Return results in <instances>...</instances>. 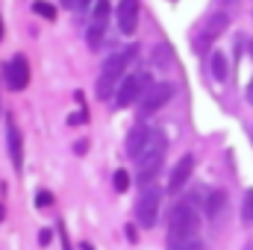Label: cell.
I'll return each instance as SVG.
<instances>
[{
    "label": "cell",
    "mask_w": 253,
    "mask_h": 250,
    "mask_svg": "<svg viewBox=\"0 0 253 250\" xmlns=\"http://www.w3.org/2000/svg\"><path fill=\"white\" fill-rule=\"evenodd\" d=\"M242 221H245V224H253V188L245 191V200H242Z\"/></svg>",
    "instance_id": "18"
},
{
    "label": "cell",
    "mask_w": 253,
    "mask_h": 250,
    "mask_svg": "<svg viewBox=\"0 0 253 250\" xmlns=\"http://www.w3.org/2000/svg\"><path fill=\"white\" fill-rule=\"evenodd\" d=\"M248 103L253 106V80H251V85H248Z\"/></svg>",
    "instance_id": "24"
},
{
    "label": "cell",
    "mask_w": 253,
    "mask_h": 250,
    "mask_svg": "<svg viewBox=\"0 0 253 250\" xmlns=\"http://www.w3.org/2000/svg\"><path fill=\"white\" fill-rule=\"evenodd\" d=\"M33 12H36V15H42L44 21H53V18H56V6H53V3H47V0H36V3H33Z\"/></svg>",
    "instance_id": "17"
},
{
    "label": "cell",
    "mask_w": 253,
    "mask_h": 250,
    "mask_svg": "<svg viewBox=\"0 0 253 250\" xmlns=\"http://www.w3.org/2000/svg\"><path fill=\"white\" fill-rule=\"evenodd\" d=\"M138 0H121L118 3V30L124 36H132L138 30Z\"/></svg>",
    "instance_id": "9"
},
{
    "label": "cell",
    "mask_w": 253,
    "mask_h": 250,
    "mask_svg": "<svg viewBox=\"0 0 253 250\" xmlns=\"http://www.w3.org/2000/svg\"><path fill=\"white\" fill-rule=\"evenodd\" d=\"M224 206H227V191L224 188H215V191H209L206 194V218H218L221 212H224Z\"/></svg>",
    "instance_id": "13"
},
{
    "label": "cell",
    "mask_w": 253,
    "mask_h": 250,
    "mask_svg": "<svg viewBox=\"0 0 253 250\" xmlns=\"http://www.w3.org/2000/svg\"><path fill=\"white\" fill-rule=\"evenodd\" d=\"M191 171H194V156L186 153V156L174 165V171H171V177H168V191H171V194H174V191H180V188L189 183Z\"/></svg>",
    "instance_id": "12"
},
{
    "label": "cell",
    "mask_w": 253,
    "mask_h": 250,
    "mask_svg": "<svg viewBox=\"0 0 253 250\" xmlns=\"http://www.w3.org/2000/svg\"><path fill=\"white\" fill-rule=\"evenodd\" d=\"M165 150H168L165 135H162V132H153L150 141H147V147H144V153L138 156V180H141V183H150V180L159 174V168H162V162H165Z\"/></svg>",
    "instance_id": "3"
},
{
    "label": "cell",
    "mask_w": 253,
    "mask_h": 250,
    "mask_svg": "<svg viewBox=\"0 0 253 250\" xmlns=\"http://www.w3.org/2000/svg\"><path fill=\"white\" fill-rule=\"evenodd\" d=\"M248 47H251V53H253V42H248Z\"/></svg>",
    "instance_id": "28"
},
{
    "label": "cell",
    "mask_w": 253,
    "mask_h": 250,
    "mask_svg": "<svg viewBox=\"0 0 253 250\" xmlns=\"http://www.w3.org/2000/svg\"><path fill=\"white\" fill-rule=\"evenodd\" d=\"M227 27H230V15H227V12L209 15V18L203 21V27L197 30V36H194V50H197V53H206V50L212 47V42H215Z\"/></svg>",
    "instance_id": "4"
},
{
    "label": "cell",
    "mask_w": 253,
    "mask_h": 250,
    "mask_svg": "<svg viewBox=\"0 0 253 250\" xmlns=\"http://www.w3.org/2000/svg\"><path fill=\"white\" fill-rule=\"evenodd\" d=\"M50 203V191H39V206H47Z\"/></svg>",
    "instance_id": "23"
},
{
    "label": "cell",
    "mask_w": 253,
    "mask_h": 250,
    "mask_svg": "<svg viewBox=\"0 0 253 250\" xmlns=\"http://www.w3.org/2000/svg\"><path fill=\"white\" fill-rule=\"evenodd\" d=\"M112 186H115V191H121V194H124L126 188H129V174H126V171H115Z\"/></svg>",
    "instance_id": "20"
},
{
    "label": "cell",
    "mask_w": 253,
    "mask_h": 250,
    "mask_svg": "<svg viewBox=\"0 0 253 250\" xmlns=\"http://www.w3.org/2000/svg\"><path fill=\"white\" fill-rule=\"evenodd\" d=\"M85 39H88V47H91V50H100V47H103V39H106V24H94V21H91Z\"/></svg>",
    "instance_id": "15"
},
{
    "label": "cell",
    "mask_w": 253,
    "mask_h": 250,
    "mask_svg": "<svg viewBox=\"0 0 253 250\" xmlns=\"http://www.w3.org/2000/svg\"><path fill=\"white\" fill-rule=\"evenodd\" d=\"M3 83L9 91H24L30 85V65L24 56H12L3 65Z\"/></svg>",
    "instance_id": "8"
},
{
    "label": "cell",
    "mask_w": 253,
    "mask_h": 250,
    "mask_svg": "<svg viewBox=\"0 0 253 250\" xmlns=\"http://www.w3.org/2000/svg\"><path fill=\"white\" fill-rule=\"evenodd\" d=\"M150 135H153V132H150L144 124H135V126H132V129H129V135H126V156L138 162V156L144 153V147H147Z\"/></svg>",
    "instance_id": "10"
},
{
    "label": "cell",
    "mask_w": 253,
    "mask_h": 250,
    "mask_svg": "<svg viewBox=\"0 0 253 250\" xmlns=\"http://www.w3.org/2000/svg\"><path fill=\"white\" fill-rule=\"evenodd\" d=\"M171 97H174V85H171V83H153V85L144 91V97H141L138 115H141V118H150V115L159 112Z\"/></svg>",
    "instance_id": "7"
},
{
    "label": "cell",
    "mask_w": 253,
    "mask_h": 250,
    "mask_svg": "<svg viewBox=\"0 0 253 250\" xmlns=\"http://www.w3.org/2000/svg\"><path fill=\"white\" fill-rule=\"evenodd\" d=\"M65 6H80V0H62Z\"/></svg>",
    "instance_id": "25"
},
{
    "label": "cell",
    "mask_w": 253,
    "mask_h": 250,
    "mask_svg": "<svg viewBox=\"0 0 253 250\" xmlns=\"http://www.w3.org/2000/svg\"><path fill=\"white\" fill-rule=\"evenodd\" d=\"M6 150H9L12 165L21 168V165H24V138H21V129H18L15 121L6 124Z\"/></svg>",
    "instance_id": "11"
},
{
    "label": "cell",
    "mask_w": 253,
    "mask_h": 250,
    "mask_svg": "<svg viewBox=\"0 0 253 250\" xmlns=\"http://www.w3.org/2000/svg\"><path fill=\"white\" fill-rule=\"evenodd\" d=\"M180 250H203V245H200V239H191V242H186Z\"/></svg>",
    "instance_id": "22"
},
{
    "label": "cell",
    "mask_w": 253,
    "mask_h": 250,
    "mask_svg": "<svg viewBox=\"0 0 253 250\" xmlns=\"http://www.w3.org/2000/svg\"><path fill=\"white\" fill-rule=\"evenodd\" d=\"M135 53H138V47H129V50H121V53H115V56H109V59L103 62L100 80H97V97H100V100H109V97L115 94V88H118V83H121V77H124L126 65L132 62Z\"/></svg>",
    "instance_id": "2"
},
{
    "label": "cell",
    "mask_w": 253,
    "mask_h": 250,
    "mask_svg": "<svg viewBox=\"0 0 253 250\" xmlns=\"http://www.w3.org/2000/svg\"><path fill=\"white\" fill-rule=\"evenodd\" d=\"M50 239H53V233H50V230H42V233H39V245H42V248H47V245H50Z\"/></svg>",
    "instance_id": "21"
},
{
    "label": "cell",
    "mask_w": 253,
    "mask_h": 250,
    "mask_svg": "<svg viewBox=\"0 0 253 250\" xmlns=\"http://www.w3.org/2000/svg\"><path fill=\"white\" fill-rule=\"evenodd\" d=\"M197 230H200V212L191 203H177L168 224V250H180L186 242L197 239Z\"/></svg>",
    "instance_id": "1"
},
{
    "label": "cell",
    "mask_w": 253,
    "mask_h": 250,
    "mask_svg": "<svg viewBox=\"0 0 253 250\" xmlns=\"http://www.w3.org/2000/svg\"><path fill=\"white\" fill-rule=\"evenodd\" d=\"M88 3H91V0H80V6H83V9H85V6H88Z\"/></svg>",
    "instance_id": "26"
},
{
    "label": "cell",
    "mask_w": 253,
    "mask_h": 250,
    "mask_svg": "<svg viewBox=\"0 0 253 250\" xmlns=\"http://www.w3.org/2000/svg\"><path fill=\"white\" fill-rule=\"evenodd\" d=\"M248 250H253V242H251V248H248Z\"/></svg>",
    "instance_id": "29"
},
{
    "label": "cell",
    "mask_w": 253,
    "mask_h": 250,
    "mask_svg": "<svg viewBox=\"0 0 253 250\" xmlns=\"http://www.w3.org/2000/svg\"><path fill=\"white\" fill-rule=\"evenodd\" d=\"M153 62H156V68H168V65H171V50H168L165 44H159L156 53H153Z\"/></svg>",
    "instance_id": "19"
},
{
    "label": "cell",
    "mask_w": 253,
    "mask_h": 250,
    "mask_svg": "<svg viewBox=\"0 0 253 250\" xmlns=\"http://www.w3.org/2000/svg\"><path fill=\"white\" fill-rule=\"evenodd\" d=\"M209 68H212V77H215L218 83H227V77H230V62H227V56H224L221 50H215V53H212Z\"/></svg>",
    "instance_id": "14"
},
{
    "label": "cell",
    "mask_w": 253,
    "mask_h": 250,
    "mask_svg": "<svg viewBox=\"0 0 253 250\" xmlns=\"http://www.w3.org/2000/svg\"><path fill=\"white\" fill-rule=\"evenodd\" d=\"M159 200H162V191L159 188H144L141 194H138V200H135V224L138 227H144V230H150L153 224H156V218H159Z\"/></svg>",
    "instance_id": "5"
},
{
    "label": "cell",
    "mask_w": 253,
    "mask_h": 250,
    "mask_svg": "<svg viewBox=\"0 0 253 250\" xmlns=\"http://www.w3.org/2000/svg\"><path fill=\"white\" fill-rule=\"evenodd\" d=\"M109 15H112L109 0H94V15H91V21H94V24H106Z\"/></svg>",
    "instance_id": "16"
},
{
    "label": "cell",
    "mask_w": 253,
    "mask_h": 250,
    "mask_svg": "<svg viewBox=\"0 0 253 250\" xmlns=\"http://www.w3.org/2000/svg\"><path fill=\"white\" fill-rule=\"evenodd\" d=\"M0 42H3V18H0Z\"/></svg>",
    "instance_id": "27"
},
{
    "label": "cell",
    "mask_w": 253,
    "mask_h": 250,
    "mask_svg": "<svg viewBox=\"0 0 253 250\" xmlns=\"http://www.w3.org/2000/svg\"><path fill=\"white\" fill-rule=\"evenodd\" d=\"M150 88V77L147 74H129L124 83L118 85V94H115V103L126 109V106H132V103H138L141 97H144V91Z\"/></svg>",
    "instance_id": "6"
}]
</instances>
